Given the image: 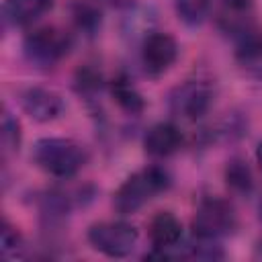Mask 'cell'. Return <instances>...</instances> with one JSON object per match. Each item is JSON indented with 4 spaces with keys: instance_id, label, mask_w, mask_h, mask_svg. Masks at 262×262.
<instances>
[{
    "instance_id": "277c9868",
    "label": "cell",
    "mask_w": 262,
    "mask_h": 262,
    "mask_svg": "<svg viewBox=\"0 0 262 262\" xmlns=\"http://www.w3.org/2000/svg\"><path fill=\"white\" fill-rule=\"evenodd\" d=\"M137 229L125 221H100L88 229L90 246L111 258L129 256L137 244Z\"/></svg>"
},
{
    "instance_id": "3957f363",
    "label": "cell",
    "mask_w": 262,
    "mask_h": 262,
    "mask_svg": "<svg viewBox=\"0 0 262 262\" xmlns=\"http://www.w3.org/2000/svg\"><path fill=\"white\" fill-rule=\"evenodd\" d=\"M237 225V217L229 201L219 196H209L201 201L192 217V233L203 239H219L229 235Z\"/></svg>"
},
{
    "instance_id": "5b68a950",
    "label": "cell",
    "mask_w": 262,
    "mask_h": 262,
    "mask_svg": "<svg viewBox=\"0 0 262 262\" xmlns=\"http://www.w3.org/2000/svg\"><path fill=\"white\" fill-rule=\"evenodd\" d=\"M23 49L29 61L37 66H53L68 53L70 37L55 27H41L25 37Z\"/></svg>"
},
{
    "instance_id": "7c38bea8",
    "label": "cell",
    "mask_w": 262,
    "mask_h": 262,
    "mask_svg": "<svg viewBox=\"0 0 262 262\" xmlns=\"http://www.w3.org/2000/svg\"><path fill=\"white\" fill-rule=\"evenodd\" d=\"M51 6L53 0H4V14L12 25H31Z\"/></svg>"
},
{
    "instance_id": "44dd1931",
    "label": "cell",
    "mask_w": 262,
    "mask_h": 262,
    "mask_svg": "<svg viewBox=\"0 0 262 262\" xmlns=\"http://www.w3.org/2000/svg\"><path fill=\"white\" fill-rule=\"evenodd\" d=\"M256 162H258V166H260V170H262V141H260L258 147H256Z\"/></svg>"
},
{
    "instance_id": "2e32d148",
    "label": "cell",
    "mask_w": 262,
    "mask_h": 262,
    "mask_svg": "<svg viewBox=\"0 0 262 262\" xmlns=\"http://www.w3.org/2000/svg\"><path fill=\"white\" fill-rule=\"evenodd\" d=\"M176 14L186 25H199L205 20L211 0H174Z\"/></svg>"
},
{
    "instance_id": "30bf717a",
    "label": "cell",
    "mask_w": 262,
    "mask_h": 262,
    "mask_svg": "<svg viewBox=\"0 0 262 262\" xmlns=\"http://www.w3.org/2000/svg\"><path fill=\"white\" fill-rule=\"evenodd\" d=\"M182 145V133L176 125L172 123H158L147 129L143 137V147L149 156L156 158H166L178 151Z\"/></svg>"
},
{
    "instance_id": "9a60e30c",
    "label": "cell",
    "mask_w": 262,
    "mask_h": 262,
    "mask_svg": "<svg viewBox=\"0 0 262 262\" xmlns=\"http://www.w3.org/2000/svg\"><path fill=\"white\" fill-rule=\"evenodd\" d=\"M225 180H227V186L233 188V190H237V192H248L252 188V184H254L250 166L244 160H239V158H235V160H231L227 164V168H225Z\"/></svg>"
},
{
    "instance_id": "4fadbf2b",
    "label": "cell",
    "mask_w": 262,
    "mask_h": 262,
    "mask_svg": "<svg viewBox=\"0 0 262 262\" xmlns=\"http://www.w3.org/2000/svg\"><path fill=\"white\" fill-rule=\"evenodd\" d=\"M111 94L115 98V102L125 111V113H131V115H137L143 111L145 106V100L143 96L131 86V82L127 78H115L111 82Z\"/></svg>"
},
{
    "instance_id": "7a4b0ae2",
    "label": "cell",
    "mask_w": 262,
    "mask_h": 262,
    "mask_svg": "<svg viewBox=\"0 0 262 262\" xmlns=\"http://www.w3.org/2000/svg\"><path fill=\"white\" fill-rule=\"evenodd\" d=\"M170 184V176L166 170L158 166L143 168L135 174H131L113 194V205L121 215L135 213L145 203H149L158 192L166 190Z\"/></svg>"
},
{
    "instance_id": "7402d4cb",
    "label": "cell",
    "mask_w": 262,
    "mask_h": 262,
    "mask_svg": "<svg viewBox=\"0 0 262 262\" xmlns=\"http://www.w3.org/2000/svg\"><path fill=\"white\" fill-rule=\"evenodd\" d=\"M258 217H260V221H262V201H260V205H258Z\"/></svg>"
},
{
    "instance_id": "8fae6325",
    "label": "cell",
    "mask_w": 262,
    "mask_h": 262,
    "mask_svg": "<svg viewBox=\"0 0 262 262\" xmlns=\"http://www.w3.org/2000/svg\"><path fill=\"white\" fill-rule=\"evenodd\" d=\"M180 237H182V223L174 213L162 211L149 221V239L158 252L174 248L180 242Z\"/></svg>"
},
{
    "instance_id": "5bb4252c",
    "label": "cell",
    "mask_w": 262,
    "mask_h": 262,
    "mask_svg": "<svg viewBox=\"0 0 262 262\" xmlns=\"http://www.w3.org/2000/svg\"><path fill=\"white\" fill-rule=\"evenodd\" d=\"M237 59L244 66H252L262 61V35L256 33V29H252L250 33L242 35L237 39V51H235Z\"/></svg>"
},
{
    "instance_id": "6da1fadb",
    "label": "cell",
    "mask_w": 262,
    "mask_h": 262,
    "mask_svg": "<svg viewBox=\"0 0 262 262\" xmlns=\"http://www.w3.org/2000/svg\"><path fill=\"white\" fill-rule=\"evenodd\" d=\"M88 160L86 149L68 137H43L33 145V162L55 178H72Z\"/></svg>"
},
{
    "instance_id": "9c48e42d",
    "label": "cell",
    "mask_w": 262,
    "mask_h": 262,
    "mask_svg": "<svg viewBox=\"0 0 262 262\" xmlns=\"http://www.w3.org/2000/svg\"><path fill=\"white\" fill-rule=\"evenodd\" d=\"M217 25L223 33L239 39L254 29V2L252 0H223L217 12Z\"/></svg>"
},
{
    "instance_id": "8992f818",
    "label": "cell",
    "mask_w": 262,
    "mask_h": 262,
    "mask_svg": "<svg viewBox=\"0 0 262 262\" xmlns=\"http://www.w3.org/2000/svg\"><path fill=\"white\" fill-rule=\"evenodd\" d=\"M213 102V92L207 84L188 80L180 86H176L170 94V108L174 115L196 121L201 119Z\"/></svg>"
},
{
    "instance_id": "ffe728a7",
    "label": "cell",
    "mask_w": 262,
    "mask_h": 262,
    "mask_svg": "<svg viewBox=\"0 0 262 262\" xmlns=\"http://www.w3.org/2000/svg\"><path fill=\"white\" fill-rule=\"evenodd\" d=\"M78 86L82 90H96L100 86V76L94 70H90V68L80 70L78 72Z\"/></svg>"
},
{
    "instance_id": "e0dca14e",
    "label": "cell",
    "mask_w": 262,
    "mask_h": 262,
    "mask_svg": "<svg viewBox=\"0 0 262 262\" xmlns=\"http://www.w3.org/2000/svg\"><path fill=\"white\" fill-rule=\"evenodd\" d=\"M2 147H4V154H12V151H18L20 147V137H23V131H20V123L18 119L4 108L2 113Z\"/></svg>"
},
{
    "instance_id": "ba28073f",
    "label": "cell",
    "mask_w": 262,
    "mask_h": 262,
    "mask_svg": "<svg viewBox=\"0 0 262 262\" xmlns=\"http://www.w3.org/2000/svg\"><path fill=\"white\" fill-rule=\"evenodd\" d=\"M178 57V43L168 33H151L145 37L141 47V59L147 72L162 74Z\"/></svg>"
},
{
    "instance_id": "52a82bcc",
    "label": "cell",
    "mask_w": 262,
    "mask_h": 262,
    "mask_svg": "<svg viewBox=\"0 0 262 262\" xmlns=\"http://www.w3.org/2000/svg\"><path fill=\"white\" fill-rule=\"evenodd\" d=\"M23 111L37 123H49L63 113V100L55 90L31 86L20 94Z\"/></svg>"
},
{
    "instance_id": "d6986e66",
    "label": "cell",
    "mask_w": 262,
    "mask_h": 262,
    "mask_svg": "<svg viewBox=\"0 0 262 262\" xmlns=\"http://www.w3.org/2000/svg\"><path fill=\"white\" fill-rule=\"evenodd\" d=\"M72 16H74L76 25H78L80 29H84V31H94V29L100 25V10H96V8L90 6V4L78 2V4L74 6Z\"/></svg>"
},
{
    "instance_id": "ac0fdd59",
    "label": "cell",
    "mask_w": 262,
    "mask_h": 262,
    "mask_svg": "<svg viewBox=\"0 0 262 262\" xmlns=\"http://www.w3.org/2000/svg\"><path fill=\"white\" fill-rule=\"evenodd\" d=\"M23 248V237L16 231V227H12L6 219L2 221V229H0V252L4 258L16 254Z\"/></svg>"
}]
</instances>
